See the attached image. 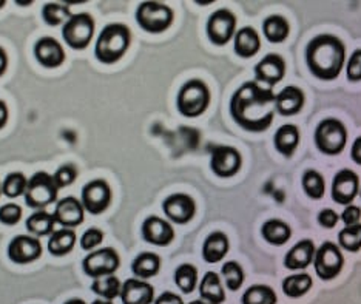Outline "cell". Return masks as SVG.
<instances>
[{
    "label": "cell",
    "instance_id": "9c48e42d",
    "mask_svg": "<svg viewBox=\"0 0 361 304\" xmlns=\"http://www.w3.org/2000/svg\"><path fill=\"white\" fill-rule=\"evenodd\" d=\"M121 265L118 252L111 248H104L87 255L82 261L84 272L94 279L102 276H110L116 272Z\"/></svg>",
    "mask_w": 361,
    "mask_h": 304
},
{
    "label": "cell",
    "instance_id": "6da1fadb",
    "mask_svg": "<svg viewBox=\"0 0 361 304\" xmlns=\"http://www.w3.org/2000/svg\"><path fill=\"white\" fill-rule=\"evenodd\" d=\"M276 95L270 88H262L258 82H245L236 90L231 101L233 121L245 131L261 133L274 122Z\"/></svg>",
    "mask_w": 361,
    "mask_h": 304
},
{
    "label": "cell",
    "instance_id": "5bb4252c",
    "mask_svg": "<svg viewBox=\"0 0 361 304\" xmlns=\"http://www.w3.org/2000/svg\"><path fill=\"white\" fill-rule=\"evenodd\" d=\"M162 210L166 217L173 221L176 224H187L193 219L196 213V202L185 193L170 195L166 201L162 202Z\"/></svg>",
    "mask_w": 361,
    "mask_h": 304
},
{
    "label": "cell",
    "instance_id": "277c9868",
    "mask_svg": "<svg viewBox=\"0 0 361 304\" xmlns=\"http://www.w3.org/2000/svg\"><path fill=\"white\" fill-rule=\"evenodd\" d=\"M210 105V90L200 79H192L180 87L176 99L178 111L185 118H198Z\"/></svg>",
    "mask_w": 361,
    "mask_h": 304
},
{
    "label": "cell",
    "instance_id": "db71d44e",
    "mask_svg": "<svg viewBox=\"0 0 361 304\" xmlns=\"http://www.w3.org/2000/svg\"><path fill=\"white\" fill-rule=\"evenodd\" d=\"M92 304H113V303L109 301V300H96V301H93Z\"/></svg>",
    "mask_w": 361,
    "mask_h": 304
},
{
    "label": "cell",
    "instance_id": "ffe728a7",
    "mask_svg": "<svg viewBox=\"0 0 361 304\" xmlns=\"http://www.w3.org/2000/svg\"><path fill=\"white\" fill-rule=\"evenodd\" d=\"M35 56L37 62L45 68H57L65 61L62 45L54 37H42L35 45Z\"/></svg>",
    "mask_w": 361,
    "mask_h": 304
},
{
    "label": "cell",
    "instance_id": "b9f144b4",
    "mask_svg": "<svg viewBox=\"0 0 361 304\" xmlns=\"http://www.w3.org/2000/svg\"><path fill=\"white\" fill-rule=\"evenodd\" d=\"M76 178H78V170L75 166H71V164H65V166L57 169L56 174L53 175L54 183L59 188L68 187L70 184L75 183Z\"/></svg>",
    "mask_w": 361,
    "mask_h": 304
},
{
    "label": "cell",
    "instance_id": "4dcf8cb0",
    "mask_svg": "<svg viewBox=\"0 0 361 304\" xmlns=\"http://www.w3.org/2000/svg\"><path fill=\"white\" fill-rule=\"evenodd\" d=\"M159 269H161V258L152 252H144L141 255H137L135 261L131 262V270H133L135 276L141 279L154 276L159 272Z\"/></svg>",
    "mask_w": 361,
    "mask_h": 304
},
{
    "label": "cell",
    "instance_id": "836d02e7",
    "mask_svg": "<svg viewBox=\"0 0 361 304\" xmlns=\"http://www.w3.org/2000/svg\"><path fill=\"white\" fill-rule=\"evenodd\" d=\"M121 289H122V284L119 281V278L114 276V275L97 278V279H94L93 284H92V291L96 295L102 297L104 300H109V301L119 297Z\"/></svg>",
    "mask_w": 361,
    "mask_h": 304
},
{
    "label": "cell",
    "instance_id": "bcb514c9",
    "mask_svg": "<svg viewBox=\"0 0 361 304\" xmlns=\"http://www.w3.org/2000/svg\"><path fill=\"white\" fill-rule=\"evenodd\" d=\"M338 221H340L338 213L332 209H324L319 212L318 215V223L324 229H334L336 224H338Z\"/></svg>",
    "mask_w": 361,
    "mask_h": 304
},
{
    "label": "cell",
    "instance_id": "e0dca14e",
    "mask_svg": "<svg viewBox=\"0 0 361 304\" xmlns=\"http://www.w3.org/2000/svg\"><path fill=\"white\" fill-rule=\"evenodd\" d=\"M84 205L73 196L61 200L56 205L54 210V219L56 224H61L65 229H75L84 223Z\"/></svg>",
    "mask_w": 361,
    "mask_h": 304
},
{
    "label": "cell",
    "instance_id": "7dc6e473",
    "mask_svg": "<svg viewBox=\"0 0 361 304\" xmlns=\"http://www.w3.org/2000/svg\"><path fill=\"white\" fill-rule=\"evenodd\" d=\"M360 218H361V209L358 205H346V209L341 213V219L346 226H355L360 224Z\"/></svg>",
    "mask_w": 361,
    "mask_h": 304
},
{
    "label": "cell",
    "instance_id": "f6af8a7d",
    "mask_svg": "<svg viewBox=\"0 0 361 304\" xmlns=\"http://www.w3.org/2000/svg\"><path fill=\"white\" fill-rule=\"evenodd\" d=\"M346 75L350 82L361 80V50H355L350 54L346 67Z\"/></svg>",
    "mask_w": 361,
    "mask_h": 304
},
{
    "label": "cell",
    "instance_id": "4fadbf2b",
    "mask_svg": "<svg viewBox=\"0 0 361 304\" xmlns=\"http://www.w3.org/2000/svg\"><path fill=\"white\" fill-rule=\"evenodd\" d=\"M210 169L219 178H232L241 169V154L233 147L215 145L210 150Z\"/></svg>",
    "mask_w": 361,
    "mask_h": 304
},
{
    "label": "cell",
    "instance_id": "52a82bcc",
    "mask_svg": "<svg viewBox=\"0 0 361 304\" xmlns=\"http://www.w3.org/2000/svg\"><path fill=\"white\" fill-rule=\"evenodd\" d=\"M57 192L59 187L56 186L53 175H48L47 171H37L28 179L25 204L31 209H45L56 202Z\"/></svg>",
    "mask_w": 361,
    "mask_h": 304
},
{
    "label": "cell",
    "instance_id": "3957f363",
    "mask_svg": "<svg viewBox=\"0 0 361 304\" xmlns=\"http://www.w3.org/2000/svg\"><path fill=\"white\" fill-rule=\"evenodd\" d=\"M131 42L130 28L124 23H110L102 31L94 47L97 61L114 63L124 57Z\"/></svg>",
    "mask_w": 361,
    "mask_h": 304
},
{
    "label": "cell",
    "instance_id": "f1b7e54d",
    "mask_svg": "<svg viewBox=\"0 0 361 304\" xmlns=\"http://www.w3.org/2000/svg\"><path fill=\"white\" fill-rule=\"evenodd\" d=\"M289 22H287L283 16H269V18L262 22V32L264 37L270 44H283L289 36Z\"/></svg>",
    "mask_w": 361,
    "mask_h": 304
},
{
    "label": "cell",
    "instance_id": "d6a6232c",
    "mask_svg": "<svg viewBox=\"0 0 361 304\" xmlns=\"http://www.w3.org/2000/svg\"><path fill=\"white\" fill-rule=\"evenodd\" d=\"M302 184V190L306 192V195L312 200H322L326 192V183L322 174L317 170H306L305 175H302L301 179Z\"/></svg>",
    "mask_w": 361,
    "mask_h": 304
},
{
    "label": "cell",
    "instance_id": "7bdbcfd3",
    "mask_svg": "<svg viewBox=\"0 0 361 304\" xmlns=\"http://www.w3.org/2000/svg\"><path fill=\"white\" fill-rule=\"evenodd\" d=\"M22 218V207L19 204H5L0 207V223L5 226H16Z\"/></svg>",
    "mask_w": 361,
    "mask_h": 304
},
{
    "label": "cell",
    "instance_id": "d590c367",
    "mask_svg": "<svg viewBox=\"0 0 361 304\" xmlns=\"http://www.w3.org/2000/svg\"><path fill=\"white\" fill-rule=\"evenodd\" d=\"M243 304H276V293L266 284H255L244 292Z\"/></svg>",
    "mask_w": 361,
    "mask_h": 304
},
{
    "label": "cell",
    "instance_id": "1f68e13d",
    "mask_svg": "<svg viewBox=\"0 0 361 304\" xmlns=\"http://www.w3.org/2000/svg\"><path fill=\"white\" fill-rule=\"evenodd\" d=\"M56 219L54 215L45 210H39L27 219V229L28 232L36 236H47L54 232Z\"/></svg>",
    "mask_w": 361,
    "mask_h": 304
},
{
    "label": "cell",
    "instance_id": "8d00e7d4",
    "mask_svg": "<svg viewBox=\"0 0 361 304\" xmlns=\"http://www.w3.org/2000/svg\"><path fill=\"white\" fill-rule=\"evenodd\" d=\"M71 11H70V6L68 5H63V4H47L42 10V18L45 20L47 25L50 27H57L61 25V23H67V20L71 18Z\"/></svg>",
    "mask_w": 361,
    "mask_h": 304
},
{
    "label": "cell",
    "instance_id": "30bf717a",
    "mask_svg": "<svg viewBox=\"0 0 361 304\" xmlns=\"http://www.w3.org/2000/svg\"><path fill=\"white\" fill-rule=\"evenodd\" d=\"M344 265V258L341 255V250L338 245L332 241H326L322 244L315 252V258H314V267L317 275L329 281V279H334L336 275L341 272Z\"/></svg>",
    "mask_w": 361,
    "mask_h": 304
},
{
    "label": "cell",
    "instance_id": "44dd1931",
    "mask_svg": "<svg viewBox=\"0 0 361 304\" xmlns=\"http://www.w3.org/2000/svg\"><path fill=\"white\" fill-rule=\"evenodd\" d=\"M122 304H152L154 298L153 286L141 279H127L121 289Z\"/></svg>",
    "mask_w": 361,
    "mask_h": 304
},
{
    "label": "cell",
    "instance_id": "83f0119b",
    "mask_svg": "<svg viewBox=\"0 0 361 304\" xmlns=\"http://www.w3.org/2000/svg\"><path fill=\"white\" fill-rule=\"evenodd\" d=\"M76 244V232L73 229H61L54 230L51 233L50 241H48V252L53 257H63L75 249Z\"/></svg>",
    "mask_w": 361,
    "mask_h": 304
},
{
    "label": "cell",
    "instance_id": "816d5d0a",
    "mask_svg": "<svg viewBox=\"0 0 361 304\" xmlns=\"http://www.w3.org/2000/svg\"><path fill=\"white\" fill-rule=\"evenodd\" d=\"M6 68H8V54L2 47H0V78L5 75Z\"/></svg>",
    "mask_w": 361,
    "mask_h": 304
},
{
    "label": "cell",
    "instance_id": "f35d334b",
    "mask_svg": "<svg viewBox=\"0 0 361 304\" xmlns=\"http://www.w3.org/2000/svg\"><path fill=\"white\" fill-rule=\"evenodd\" d=\"M175 283L184 293H192L198 283V270L192 265H180L175 272Z\"/></svg>",
    "mask_w": 361,
    "mask_h": 304
},
{
    "label": "cell",
    "instance_id": "7c38bea8",
    "mask_svg": "<svg viewBox=\"0 0 361 304\" xmlns=\"http://www.w3.org/2000/svg\"><path fill=\"white\" fill-rule=\"evenodd\" d=\"M111 188L104 179L90 181L82 188V205L92 215H101L111 204Z\"/></svg>",
    "mask_w": 361,
    "mask_h": 304
},
{
    "label": "cell",
    "instance_id": "ab89813d",
    "mask_svg": "<svg viewBox=\"0 0 361 304\" xmlns=\"http://www.w3.org/2000/svg\"><path fill=\"white\" fill-rule=\"evenodd\" d=\"M340 248L348 252H358L361 249V224L346 226L338 233Z\"/></svg>",
    "mask_w": 361,
    "mask_h": 304
},
{
    "label": "cell",
    "instance_id": "f546056e",
    "mask_svg": "<svg viewBox=\"0 0 361 304\" xmlns=\"http://www.w3.org/2000/svg\"><path fill=\"white\" fill-rule=\"evenodd\" d=\"M261 235L272 245H283L290 240L292 230L281 219H269L261 227Z\"/></svg>",
    "mask_w": 361,
    "mask_h": 304
},
{
    "label": "cell",
    "instance_id": "f907efd6",
    "mask_svg": "<svg viewBox=\"0 0 361 304\" xmlns=\"http://www.w3.org/2000/svg\"><path fill=\"white\" fill-rule=\"evenodd\" d=\"M8 116H10L8 105L4 101H0V130L5 128V126L8 124Z\"/></svg>",
    "mask_w": 361,
    "mask_h": 304
},
{
    "label": "cell",
    "instance_id": "484cf974",
    "mask_svg": "<svg viewBox=\"0 0 361 304\" xmlns=\"http://www.w3.org/2000/svg\"><path fill=\"white\" fill-rule=\"evenodd\" d=\"M228 238L223 232H213L210 233L202 245V257L210 265H215L223 260L228 252Z\"/></svg>",
    "mask_w": 361,
    "mask_h": 304
},
{
    "label": "cell",
    "instance_id": "c3c4849f",
    "mask_svg": "<svg viewBox=\"0 0 361 304\" xmlns=\"http://www.w3.org/2000/svg\"><path fill=\"white\" fill-rule=\"evenodd\" d=\"M154 304H184V301L173 292H164L159 295V298H156Z\"/></svg>",
    "mask_w": 361,
    "mask_h": 304
},
{
    "label": "cell",
    "instance_id": "5b68a950",
    "mask_svg": "<svg viewBox=\"0 0 361 304\" xmlns=\"http://www.w3.org/2000/svg\"><path fill=\"white\" fill-rule=\"evenodd\" d=\"M315 144L318 150L327 156L340 154L348 144V130L341 121L327 118L315 130Z\"/></svg>",
    "mask_w": 361,
    "mask_h": 304
},
{
    "label": "cell",
    "instance_id": "8fae6325",
    "mask_svg": "<svg viewBox=\"0 0 361 304\" xmlns=\"http://www.w3.org/2000/svg\"><path fill=\"white\" fill-rule=\"evenodd\" d=\"M236 32V18L235 14L221 8V10L213 13L207 22V36L213 45L223 47L231 42Z\"/></svg>",
    "mask_w": 361,
    "mask_h": 304
},
{
    "label": "cell",
    "instance_id": "603a6c76",
    "mask_svg": "<svg viewBox=\"0 0 361 304\" xmlns=\"http://www.w3.org/2000/svg\"><path fill=\"white\" fill-rule=\"evenodd\" d=\"M315 245L310 240H302L297 243L287 252L284 258V266L290 270L306 269L315 258Z\"/></svg>",
    "mask_w": 361,
    "mask_h": 304
},
{
    "label": "cell",
    "instance_id": "ac0fdd59",
    "mask_svg": "<svg viewBox=\"0 0 361 304\" xmlns=\"http://www.w3.org/2000/svg\"><path fill=\"white\" fill-rule=\"evenodd\" d=\"M142 236L147 243L164 248L175 240V230L169 221L158 217H149L142 224Z\"/></svg>",
    "mask_w": 361,
    "mask_h": 304
},
{
    "label": "cell",
    "instance_id": "9f6ffc18",
    "mask_svg": "<svg viewBox=\"0 0 361 304\" xmlns=\"http://www.w3.org/2000/svg\"><path fill=\"white\" fill-rule=\"evenodd\" d=\"M5 6V0H0V10Z\"/></svg>",
    "mask_w": 361,
    "mask_h": 304
},
{
    "label": "cell",
    "instance_id": "7402d4cb",
    "mask_svg": "<svg viewBox=\"0 0 361 304\" xmlns=\"http://www.w3.org/2000/svg\"><path fill=\"white\" fill-rule=\"evenodd\" d=\"M302 105H305V95L298 87L289 85L276 95L275 109L281 116H295L302 110Z\"/></svg>",
    "mask_w": 361,
    "mask_h": 304
},
{
    "label": "cell",
    "instance_id": "6f0895ef",
    "mask_svg": "<svg viewBox=\"0 0 361 304\" xmlns=\"http://www.w3.org/2000/svg\"><path fill=\"white\" fill-rule=\"evenodd\" d=\"M0 195H2V184H0Z\"/></svg>",
    "mask_w": 361,
    "mask_h": 304
},
{
    "label": "cell",
    "instance_id": "681fc988",
    "mask_svg": "<svg viewBox=\"0 0 361 304\" xmlns=\"http://www.w3.org/2000/svg\"><path fill=\"white\" fill-rule=\"evenodd\" d=\"M350 158H352V161L357 164V166H361V136L357 138L354 144H352Z\"/></svg>",
    "mask_w": 361,
    "mask_h": 304
},
{
    "label": "cell",
    "instance_id": "74e56055",
    "mask_svg": "<svg viewBox=\"0 0 361 304\" xmlns=\"http://www.w3.org/2000/svg\"><path fill=\"white\" fill-rule=\"evenodd\" d=\"M28 186V179L20 171H13L8 175L2 183V193L6 198H19L20 195H25Z\"/></svg>",
    "mask_w": 361,
    "mask_h": 304
},
{
    "label": "cell",
    "instance_id": "d4e9b609",
    "mask_svg": "<svg viewBox=\"0 0 361 304\" xmlns=\"http://www.w3.org/2000/svg\"><path fill=\"white\" fill-rule=\"evenodd\" d=\"M300 130L297 126L293 124H286L276 130L274 144L278 153H281L286 158H290V156L297 152L298 144H300Z\"/></svg>",
    "mask_w": 361,
    "mask_h": 304
},
{
    "label": "cell",
    "instance_id": "e575fe53",
    "mask_svg": "<svg viewBox=\"0 0 361 304\" xmlns=\"http://www.w3.org/2000/svg\"><path fill=\"white\" fill-rule=\"evenodd\" d=\"M312 287V278L307 274H297L287 276L283 281V292L290 298L302 297Z\"/></svg>",
    "mask_w": 361,
    "mask_h": 304
},
{
    "label": "cell",
    "instance_id": "7a4b0ae2",
    "mask_svg": "<svg viewBox=\"0 0 361 304\" xmlns=\"http://www.w3.org/2000/svg\"><path fill=\"white\" fill-rule=\"evenodd\" d=\"M344 61H346V48L336 36L319 35L312 39L306 48L307 67L319 80L331 82L338 78Z\"/></svg>",
    "mask_w": 361,
    "mask_h": 304
},
{
    "label": "cell",
    "instance_id": "8992f818",
    "mask_svg": "<svg viewBox=\"0 0 361 304\" xmlns=\"http://www.w3.org/2000/svg\"><path fill=\"white\" fill-rule=\"evenodd\" d=\"M136 22L144 31L159 35L171 27L173 11L170 6L159 2H142L136 10Z\"/></svg>",
    "mask_w": 361,
    "mask_h": 304
},
{
    "label": "cell",
    "instance_id": "d6986e66",
    "mask_svg": "<svg viewBox=\"0 0 361 304\" xmlns=\"http://www.w3.org/2000/svg\"><path fill=\"white\" fill-rule=\"evenodd\" d=\"M286 76V62L280 54L270 53L257 63L255 78L258 82H266L270 87L276 85Z\"/></svg>",
    "mask_w": 361,
    "mask_h": 304
},
{
    "label": "cell",
    "instance_id": "2e32d148",
    "mask_svg": "<svg viewBox=\"0 0 361 304\" xmlns=\"http://www.w3.org/2000/svg\"><path fill=\"white\" fill-rule=\"evenodd\" d=\"M42 255V244L37 238L28 235H19L11 240L8 245V258L16 265H28L40 258Z\"/></svg>",
    "mask_w": 361,
    "mask_h": 304
},
{
    "label": "cell",
    "instance_id": "cb8c5ba5",
    "mask_svg": "<svg viewBox=\"0 0 361 304\" xmlns=\"http://www.w3.org/2000/svg\"><path fill=\"white\" fill-rule=\"evenodd\" d=\"M235 53L243 57V59H249L253 57L261 48V39L255 28L244 27L235 32V42H233Z\"/></svg>",
    "mask_w": 361,
    "mask_h": 304
},
{
    "label": "cell",
    "instance_id": "ee69618b",
    "mask_svg": "<svg viewBox=\"0 0 361 304\" xmlns=\"http://www.w3.org/2000/svg\"><path fill=\"white\" fill-rule=\"evenodd\" d=\"M102 241H104L102 230L96 229V227H92V229H88L84 235H82V238H80V248L84 249V250H93Z\"/></svg>",
    "mask_w": 361,
    "mask_h": 304
},
{
    "label": "cell",
    "instance_id": "4316f807",
    "mask_svg": "<svg viewBox=\"0 0 361 304\" xmlns=\"http://www.w3.org/2000/svg\"><path fill=\"white\" fill-rule=\"evenodd\" d=\"M200 295L207 304H223L226 301V293L218 274L207 272L204 275L200 284Z\"/></svg>",
    "mask_w": 361,
    "mask_h": 304
},
{
    "label": "cell",
    "instance_id": "ba28073f",
    "mask_svg": "<svg viewBox=\"0 0 361 304\" xmlns=\"http://www.w3.org/2000/svg\"><path fill=\"white\" fill-rule=\"evenodd\" d=\"M94 35V20L88 13L73 14L62 28L65 44L73 50H84L92 42Z\"/></svg>",
    "mask_w": 361,
    "mask_h": 304
},
{
    "label": "cell",
    "instance_id": "11a10c76",
    "mask_svg": "<svg viewBox=\"0 0 361 304\" xmlns=\"http://www.w3.org/2000/svg\"><path fill=\"white\" fill-rule=\"evenodd\" d=\"M188 304H206V303H204V301H192V303H188Z\"/></svg>",
    "mask_w": 361,
    "mask_h": 304
},
{
    "label": "cell",
    "instance_id": "60d3db41",
    "mask_svg": "<svg viewBox=\"0 0 361 304\" xmlns=\"http://www.w3.org/2000/svg\"><path fill=\"white\" fill-rule=\"evenodd\" d=\"M221 274H223L226 284L228 287V291H238L241 289V286L244 283V270L243 267L238 265L235 261H228L221 269Z\"/></svg>",
    "mask_w": 361,
    "mask_h": 304
},
{
    "label": "cell",
    "instance_id": "9a60e30c",
    "mask_svg": "<svg viewBox=\"0 0 361 304\" xmlns=\"http://www.w3.org/2000/svg\"><path fill=\"white\" fill-rule=\"evenodd\" d=\"M360 192V178L349 169H343L335 175L332 183V200L340 205H350Z\"/></svg>",
    "mask_w": 361,
    "mask_h": 304
},
{
    "label": "cell",
    "instance_id": "f5cc1de1",
    "mask_svg": "<svg viewBox=\"0 0 361 304\" xmlns=\"http://www.w3.org/2000/svg\"><path fill=\"white\" fill-rule=\"evenodd\" d=\"M63 304H85V301H82V300H79V298H73V300L65 301Z\"/></svg>",
    "mask_w": 361,
    "mask_h": 304
}]
</instances>
